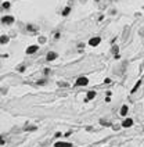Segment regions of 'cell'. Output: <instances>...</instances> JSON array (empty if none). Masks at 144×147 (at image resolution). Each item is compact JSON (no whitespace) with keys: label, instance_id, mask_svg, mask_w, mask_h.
<instances>
[{"label":"cell","instance_id":"obj_1","mask_svg":"<svg viewBox=\"0 0 144 147\" xmlns=\"http://www.w3.org/2000/svg\"><path fill=\"white\" fill-rule=\"evenodd\" d=\"M87 85H89V79H87L86 76H79V78L76 79V82H75V86H79V88L87 86Z\"/></svg>","mask_w":144,"mask_h":147},{"label":"cell","instance_id":"obj_2","mask_svg":"<svg viewBox=\"0 0 144 147\" xmlns=\"http://www.w3.org/2000/svg\"><path fill=\"white\" fill-rule=\"evenodd\" d=\"M100 43H101V39L99 38V36H96V38H91V39L89 40V44H90V46H93V47L99 46Z\"/></svg>","mask_w":144,"mask_h":147},{"label":"cell","instance_id":"obj_3","mask_svg":"<svg viewBox=\"0 0 144 147\" xmlns=\"http://www.w3.org/2000/svg\"><path fill=\"white\" fill-rule=\"evenodd\" d=\"M1 22H3V24H8V25H10V24H13V22H14V17H11V15H6V17H3V18H1Z\"/></svg>","mask_w":144,"mask_h":147},{"label":"cell","instance_id":"obj_4","mask_svg":"<svg viewBox=\"0 0 144 147\" xmlns=\"http://www.w3.org/2000/svg\"><path fill=\"white\" fill-rule=\"evenodd\" d=\"M54 147H72V143H69V142H56Z\"/></svg>","mask_w":144,"mask_h":147},{"label":"cell","instance_id":"obj_5","mask_svg":"<svg viewBox=\"0 0 144 147\" xmlns=\"http://www.w3.org/2000/svg\"><path fill=\"white\" fill-rule=\"evenodd\" d=\"M38 50H39V47H38L36 44H33V46H29L28 49H27V54H35Z\"/></svg>","mask_w":144,"mask_h":147},{"label":"cell","instance_id":"obj_6","mask_svg":"<svg viewBox=\"0 0 144 147\" xmlns=\"http://www.w3.org/2000/svg\"><path fill=\"white\" fill-rule=\"evenodd\" d=\"M57 57H58L57 53H54V51H50V53L46 56V60H47V61H54V60L57 58Z\"/></svg>","mask_w":144,"mask_h":147},{"label":"cell","instance_id":"obj_7","mask_svg":"<svg viewBox=\"0 0 144 147\" xmlns=\"http://www.w3.org/2000/svg\"><path fill=\"white\" fill-rule=\"evenodd\" d=\"M132 125H133V119H130V118H126V119L122 122V126H123V128H130Z\"/></svg>","mask_w":144,"mask_h":147},{"label":"cell","instance_id":"obj_8","mask_svg":"<svg viewBox=\"0 0 144 147\" xmlns=\"http://www.w3.org/2000/svg\"><path fill=\"white\" fill-rule=\"evenodd\" d=\"M86 96H87V97H86V101H89V100H93V99L97 96V93H96L94 90H90V92H87Z\"/></svg>","mask_w":144,"mask_h":147},{"label":"cell","instance_id":"obj_9","mask_svg":"<svg viewBox=\"0 0 144 147\" xmlns=\"http://www.w3.org/2000/svg\"><path fill=\"white\" fill-rule=\"evenodd\" d=\"M128 111H129V107H128V105H122V108H121L119 112H121L122 117H126V115H128Z\"/></svg>","mask_w":144,"mask_h":147},{"label":"cell","instance_id":"obj_10","mask_svg":"<svg viewBox=\"0 0 144 147\" xmlns=\"http://www.w3.org/2000/svg\"><path fill=\"white\" fill-rule=\"evenodd\" d=\"M8 40H10L8 36H6V35L0 36V44H7V43H8Z\"/></svg>","mask_w":144,"mask_h":147},{"label":"cell","instance_id":"obj_11","mask_svg":"<svg viewBox=\"0 0 144 147\" xmlns=\"http://www.w3.org/2000/svg\"><path fill=\"white\" fill-rule=\"evenodd\" d=\"M69 11H71V7H67V8L62 11V15H64V17H67V15L69 14Z\"/></svg>","mask_w":144,"mask_h":147},{"label":"cell","instance_id":"obj_12","mask_svg":"<svg viewBox=\"0 0 144 147\" xmlns=\"http://www.w3.org/2000/svg\"><path fill=\"white\" fill-rule=\"evenodd\" d=\"M140 85H141V81H139V82H137V83H136V86H134V88H133V90H132V93H134V92H136V90H137V89L140 88Z\"/></svg>","mask_w":144,"mask_h":147},{"label":"cell","instance_id":"obj_13","mask_svg":"<svg viewBox=\"0 0 144 147\" xmlns=\"http://www.w3.org/2000/svg\"><path fill=\"white\" fill-rule=\"evenodd\" d=\"M1 7H3V8H10V1H4V3L1 4Z\"/></svg>","mask_w":144,"mask_h":147},{"label":"cell","instance_id":"obj_14","mask_svg":"<svg viewBox=\"0 0 144 147\" xmlns=\"http://www.w3.org/2000/svg\"><path fill=\"white\" fill-rule=\"evenodd\" d=\"M111 51H112V53H114V54H115V56H116V54H118V51H119V47H118V46H114Z\"/></svg>","mask_w":144,"mask_h":147},{"label":"cell","instance_id":"obj_15","mask_svg":"<svg viewBox=\"0 0 144 147\" xmlns=\"http://www.w3.org/2000/svg\"><path fill=\"white\" fill-rule=\"evenodd\" d=\"M58 85H60V86H62V88H68V83H65V82H62V83L60 82Z\"/></svg>","mask_w":144,"mask_h":147},{"label":"cell","instance_id":"obj_16","mask_svg":"<svg viewBox=\"0 0 144 147\" xmlns=\"http://www.w3.org/2000/svg\"><path fill=\"white\" fill-rule=\"evenodd\" d=\"M27 131H30V132L32 131H36V126H29V128H27Z\"/></svg>","mask_w":144,"mask_h":147},{"label":"cell","instance_id":"obj_17","mask_svg":"<svg viewBox=\"0 0 144 147\" xmlns=\"http://www.w3.org/2000/svg\"><path fill=\"white\" fill-rule=\"evenodd\" d=\"M43 83H46V79H42V81L38 82V85H43Z\"/></svg>","mask_w":144,"mask_h":147},{"label":"cell","instance_id":"obj_18","mask_svg":"<svg viewBox=\"0 0 144 147\" xmlns=\"http://www.w3.org/2000/svg\"><path fill=\"white\" fill-rule=\"evenodd\" d=\"M4 143H6V142H4V140H3V139L0 137V144H4Z\"/></svg>","mask_w":144,"mask_h":147},{"label":"cell","instance_id":"obj_19","mask_svg":"<svg viewBox=\"0 0 144 147\" xmlns=\"http://www.w3.org/2000/svg\"><path fill=\"white\" fill-rule=\"evenodd\" d=\"M96 1H99V0H96Z\"/></svg>","mask_w":144,"mask_h":147}]
</instances>
